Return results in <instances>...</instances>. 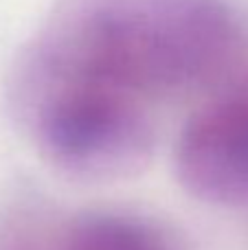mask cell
Listing matches in <instances>:
<instances>
[{
  "mask_svg": "<svg viewBox=\"0 0 248 250\" xmlns=\"http://www.w3.org/2000/svg\"><path fill=\"white\" fill-rule=\"evenodd\" d=\"M11 99L42 156L73 178L121 180L152 158L154 127L139 97L110 83L26 60Z\"/></svg>",
  "mask_w": 248,
  "mask_h": 250,
  "instance_id": "1",
  "label": "cell"
},
{
  "mask_svg": "<svg viewBox=\"0 0 248 250\" xmlns=\"http://www.w3.org/2000/svg\"><path fill=\"white\" fill-rule=\"evenodd\" d=\"M174 171L180 187L200 202L248 204V83L218 95L185 123Z\"/></svg>",
  "mask_w": 248,
  "mask_h": 250,
  "instance_id": "2",
  "label": "cell"
},
{
  "mask_svg": "<svg viewBox=\"0 0 248 250\" xmlns=\"http://www.w3.org/2000/svg\"><path fill=\"white\" fill-rule=\"evenodd\" d=\"M9 250H180L156 222L123 211H86L55 230H16Z\"/></svg>",
  "mask_w": 248,
  "mask_h": 250,
  "instance_id": "3",
  "label": "cell"
}]
</instances>
